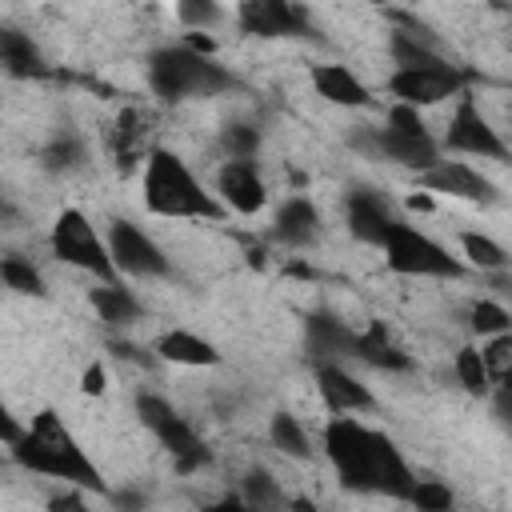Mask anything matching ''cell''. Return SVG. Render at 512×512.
Instances as JSON below:
<instances>
[{
    "label": "cell",
    "mask_w": 512,
    "mask_h": 512,
    "mask_svg": "<svg viewBox=\"0 0 512 512\" xmlns=\"http://www.w3.org/2000/svg\"><path fill=\"white\" fill-rule=\"evenodd\" d=\"M220 140H224L228 160H256V152H260V132L252 124H228Z\"/></svg>",
    "instance_id": "cell-32"
},
{
    "label": "cell",
    "mask_w": 512,
    "mask_h": 512,
    "mask_svg": "<svg viewBox=\"0 0 512 512\" xmlns=\"http://www.w3.org/2000/svg\"><path fill=\"white\" fill-rule=\"evenodd\" d=\"M236 20H240V32H252V36H300V40L316 36L312 12L292 0H244L236 8Z\"/></svg>",
    "instance_id": "cell-10"
},
{
    "label": "cell",
    "mask_w": 512,
    "mask_h": 512,
    "mask_svg": "<svg viewBox=\"0 0 512 512\" xmlns=\"http://www.w3.org/2000/svg\"><path fill=\"white\" fill-rule=\"evenodd\" d=\"M144 204H148L152 216H176V220H220L224 216V204L168 148L148 152V164H144Z\"/></svg>",
    "instance_id": "cell-3"
},
{
    "label": "cell",
    "mask_w": 512,
    "mask_h": 512,
    "mask_svg": "<svg viewBox=\"0 0 512 512\" xmlns=\"http://www.w3.org/2000/svg\"><path fill=\"white\" fill-rule=\"evenodd\" d=\"M148 84L164 104H180V100H196V96H216V92L240 88V80L224 64H216V56L192 52L188 44L156 48L148 56Z\"/></svg>",
    "instance_id": "cell-4"
},
{
    "label": "cell",
    "mask_w": 512,
    "mask_h": 512,
    "mask_svg": "<svg viewBox=\"0 0 512 512\" xmlns=\"http://www.w3.org/2000/svg\"><path fill=\"white\" fill-rule=\"evenodd\" d=\"M356 148H368L376 160L412 168L416 176L428 172V168L440 160V144H436L432 132L424 128L420 112H416V108H404V104H392V108H388L384 128H372L368 136H356Z\"/></svg>",
    "instance_id": "cell-5"
},
{
    "label": "cell",
    "mask_w": 512,
    "mask_h": 512,
    "mask_svg": "<svg viewBox=\"0 0 512 512\" xmlns=\"http://www.w3.org/2000/svg\"><path fill=\"white\" fill-rule=\"evenodd\" d=\"M216 188L224 204L240 216H252L268 204V188H264V176L256 172V160H224V168L216 172Z\"/></svg>",
    "instance_id": "cell-15"
},
{
    "label": "cell",
    "mask_w": 512,
    "mask_h": 512,
    "mask_svg": "<svg viewBox=\"0 0 512 512\" xmlns=\"http://www.w3.org/2000/svg\"><path fill=\"white\" fill-rule=\"evenodd\" d=\"M136 416H140V424L160 440V448L172 456V464H176V472H196V468H204L208 460H212V452H208V444L200 440V432L164 400V396H156V392H140L136 396Z\"/></svg>",
    "instance_id": "cell-7"
},
{
    "label": "cell",
    "mask_w": 512,
    "mask_h": 512,
    "mask_svg": "<svg viewBox=\"0 0 512 512\" xmlns=\"http://www.w3.org/2000/svg\"><path fill=\"white\" fill-rule=\"evenodd\" d=\"M48 512H92V508H88V500L76 488H64L60 496L48 500Z\"/></svg>",
    "instance_id": "cell-35"
},
{
    "label": "cell",
    "mask_w": 512,
    "mask_h": 512,
    "mask_svg": "<svg viewBox=\"0 0 512 512\" xmlns=\"http://www.w3.org/2000/svg\"><path fill=\"white\" fill-rule=\"evenodd\" d=\"M0 68L16 80H32V76H44L48 64H44V52L36 48V40L12 24H0Z\"/></svg>",
    "instance_id": "cell-20"
},
{
    "label": "cell",
    "mask_w": 512,
    "mask_h": 512,
    "mask_svg": "<svg viewBox=\"0 0 512 512\" xmlns=\"http://www.w3.org/2000/svg\"><path fill=\"white\" fill-rule=\"evenodd\" d=\"M52 252L56 260L80 268V272H92L96 280L104 284H116V268H112V256H108V244L96 236L92 220L80 212V208H64L52 224Z\"/></svg>",
    "instance_id": "cell-8"
},
{
    "label": "cell",
    "mask_w": 512,
    "mask_h": 512,
    "mask_svg": "<svg viewBox=\"0 0 512 512\" xmlns=\"http://www.w3.org/2000/svg\"><path fill=\"white\" fill-rule=\"evenodd\" d=\"M420 184L428 192L460 196V200H472V204H496V184L464 160H436L428 172H420Z\"/></svg>",
    "instance_id": "cell-14"
},
{
    "label": "cell",
    "mask_w": 512,
    "mask_h": 512,
    "mask_svg": "<svg viewBox=\"0 0 512 512\" xmlns=\"http://www.w3.org/2000/svg\"><path fill=\"white\" fill-rule=\"evenodd\" d=\"M40 160H44V168L48 172H76V168H84V160H88V148H84V140L76 136V132H56L48 144H44V152H40Z\"/></svg>",
    "instance_id": "cell-25"
},
{
    "label": "cell",
    "mask_w": 512,
    "mask_h": 512,
    "mask_svg": "<svg viewBox=\"0 0 512 512\" xmlns=\"http://www.w3.org/2000/svg\"><path fill=\"white\" fill-rule=\"evenodd\" d=\"M12 456H16L20 468L40 472V476H52V480H64V484H72L80 492H100V496L108 492L100 468L88 460V452L80 448V440L72 436V428L52 408H44L20 432V440L12 444Z\"/></svg>",
    "instance_id": "cell-2"
},
{
    "label": "cell",
    "mask_w": 512,
    "mask_h": 512,
    "mask_svg": "<svg viewBox=\"0 0 512 512\" xmlns=\"http://www.w3.org/2000/svg\"><path fill=\"white\" fill-rule=\"evenodd\" d=\"M288 512H316V504L304 496H288Z\"/></svg>",
    "instance_id": "cell-39"
},
{
    "label": "cell",
    "mask_w": 512,
    "mask_h": 512,
    "mask_svg": "<svg viewBox=\"0 0 512 512\" xmlns=\"http://www.w3.org/2000/svg\"><path fill=\"white\" fill-rule=\"evenodd\" d=\"M444 148L464 152V156H480V160H504V140L484 120V112L476 108L472 96H460V104L452 112V124L444 132Z\"/></svg>",
    "instance_id": "cell-12"
},
{
    "label": "cell",
    "mask_w": 512,
    "mask_h": 512,
    "mask_svg": "<svg viewBox=\"0 0 512 512\" xmlns=\"http://www.w3.org/2000/svg\"><path fill=\"white\" fill-rule=\"evenodd\" d=\"M312 88H316L328 104H340V108H364V104H372L368 88H364L344 64H316V68H312Z\"/></svg>",
    "instance_id": "cell-21"
},
{
    "label": "cell",
    "mask_w": 512,
    "mask_h": 512,
    "mask_svg": "<svg viewBox=\"0 0 512 512\" xmlns=\"http://www.w3.org/2000/svg\"><path fill=\"white\" fill-rule=\"evenodd\" d=\"M480 360H484L488 380L504 388V380H508V364H512V336H508V332H504V336H492V340L480 348Z\"/></svg>",
    "instance_id": "cell-31"
},
{
    "label": "cell",
    "mask_w": 512,
    "mask_h": 512,
    "mask_svg": "<svg viewBox=\"0 0 512 512\" xmlns=\"http://www.w3.org/2000/svg\"><path fill=\"white\" fill-rule=\"evenodd\" d=\"M224 12L216 8V4H208V0H184V4H176V20L184 24V28H192V36L200 32V28H208V24H216Z\"/></svg>",
    "instance_id": "cell-34"
},
{
    "label": "cell",
    "mask_w": 512,
    "mask_h": 512,
    "mask_svg": "<svg viewBox=\"0 0 512 512\" xmlns=\"http://www.w3.org/2000/svg\"><path fill=\"white\" fill-rule=\"evenodd\" d=\"M356 344V328H348L340 316L332 312H312L304 320V348L316 364H340L352 356Z\"/></svg>",
    "instance_id": "cell-16"
},
{
    "label": "cell",
    "mask_w": 512,
    "mask_h": 512,
    "mask_svg": "<svg viewBox=\"0 0 512 512\" xmlns=\"http://www.w3.org/2000/svg\"><path fill=\"white\" fill-rule=\"evenodd\" d=\"M156 356H160V360H172V364H188V368H212V364H220V352H216L204 336H196V332H188V328L164 332V336L156 340Z\"/></svg>",
    "instance_id": "cell-22"
},
{
    "label": "cell",
    "mask_w": 512,
    "mask_h": 512,
    "mask_svg": "<svg viewBox=\"0 0 512 512\" xmlns=\"http://www.w3.org/2000/svg\"><path fill=\"white\" fill-rule=\"evenodd\" d=\"M268 436H272V444H276L284 456H292V460H308V456H312V440H308V432L300 428V420H296L292 412H276L272 424H268Z\"/></svg>",
    "instance_id": "cell-26"
},
{
    "label": "cell",
    "mask_w": 512,
    "mask_h": 512,
    "mask_svg": "<svg viewBox=\"0 0 512 512\" xmlns=\"http://www.w3.org/2000/svg\"><path fill=\"white\" fill-rule=\"evenodd\" d=\"M316 232H320V212L312 208L308 196H292V200L280 204V212H276V220H272V236H276L280 244H288V248H308V244L316 240Z\"/></svg>",
    "instance_id": "cell-18"
},
{
    "label": "cell",
    "mask_w": 512,
    "mask_h": 512,
    "mask_svg": "<svg viewBox=\"0 0 512 512\" xmlns=\"http://www.w3.org/2000/svg\"><path fill=\"white\" fill-rule=\"evenodd\" d=\"M352 356L364 360V364H372V368H384V372H408L412 368V356L388 336V328L380 320H372L364 332H356Z\"/></svg>",
    "instance_id": "cell-19"
},
{
    "label": "cell",
    "mask_w": 512,
    "mask_h": 512,
    "mask_svg": "<svg viewBox=\"0 0 512 512\" xmlns=\"http://www.w3.org/2000/svg\"><path fill=\"white\" fill-rule=\"evenodd\" d=\"M20 432H24V428H20V420H16V416H12V408L0 400V444H8V448H12V444L20 440Z\"/></svg>",
    "instance_id": "cell-36"
},
{
    "label": "cell",
    "mask_w": 512,
    "mask_h": 512,
    "mask_svg": "<svg viewBox=\"0 0 512 512\" xmlns=\"http://www.w3.org/2000/svg\"><path fill=\"white\" fill-rule=\"evenodd\" d=\"M344 220H348V232L364 244H376L388 236V228L400 220L392 200L380 192V188H368V184H352L348 196H344Z\"/></svg>",
    "instance_id": "cell-13"
},
{
    "label": "cell",
    "mask_w": 512,
    "mask_h": 512,
    "mask_svg": "<svg viewBox=\"0 0 512 512\" xmlns=\"http://www.w3.org/2000/svg\"><path fill=\"white\" fill-rule=\"evenodd\" d=\"M408 500L420 512H452V504H456V496H452V488L444 480H416L412 492H408Z\"/></svg>",
    "instance_id": "cell-30"
},
{
    "label": "cell",
    "mask_w": 512,
    "mask_h": 512,
    "mask_svg": "<svg viewBox=\"0 0 512 512\" xmlns=\"http://www.w3.org/2000/svg\"><path fill=\"white\" fill-rule=\"evenodd\" d=\"M80 388H84L88 396H96V392L104 388V372H100V364H92V368L84 372V384H80Z\"/></svg>",
    "instance_id": "cell-37"
},
{
    "label": "cell",
    "mask_w": 512,
    "mask_h": 512,
    "mask_svg": "<svg viewBox=\"0 0 512 512\" xmlns=\"http://www.w3.org/2000/svg\"><path fill=\"white\" fill-rule=\"evenodd\" d=\"M324 456L336 468V480L348 492H372V496H392L408 500L416 476L408 460L400 456L396 440L360 424L356 416H332L324 424Z\"/></svg>",
    "instance_id": "cell-1"
},
{
    "label": "cell",
    "mask_w": 512,
    "mask_h": 512,
    "mask_svg": "<svg viewBox=\"0 0 512 512\" xmlns=\"http://www.w3.org/2000/svg\"><path fill=\"white\" fill-rule=\"evenodd\" d=\"M380 248H384V264L392 272H400V276H432V280H456V276H464V264L444 244H436L428 232H420V228H412L404 220H396L388 228V236L380 240Z\"/></svg>",
    "instance_id": "cell-6"
},
{
    "label": "cell",
    "mask_w": 512,
    "mask_h": 512,
    "mask_svg": "<svg viewBox=\"0 0 512 512\" xmlns=\"http://www.w3.org/2000/svg\"><path fill=\"white\" fill-rule=\"evenodd\" d=\"M240 504L248 512H288V492L280 488V480L264 468H252L240 484Z\"/></svg>",
    "instance_id": "cell-23"
},
{
    "label": "cell",
    "mask_w": 512,
    "mask_h": 512,
    "mask_svg": "<svg viewBox=\"0 0 512 512\" xmlns=\"http://www.w3.org/2000/svg\"><path fill=\"white\" fill-rule=\"evenodd\" d=\"M104 244H108L112 268L124 272V276H148V280H168L172 276V264H168L164 248L148 232H140L132 220H112Z\"/></svg>",
    "instance_id": "cell-9"
},
{
    "label": "cell",
    "mask_w": 512,
    "mask_h": 512,
    "mask_svg": "<svg viewBox=\"0 0 512 512\" xmlns=\"http://www.w3.org/2000/svg\"><path fill=\"white\" fill-rule=\"evenodd\" d=\"M460 248H464V256H468L476 268H488V272H504V268H508V252H504L492 236L464 232V236H460Z\"/></svg>",
    "instance_id": "cell-28"
},
{
    "label": "cell",
    "mask_w": 512,
    "mask_h": 512,
    "mask_svg": "<svg viewBox=\"0 0 512 512\" xmlns=\"http://www.w3.org/2000/svg\"><path fill=\"white\" fill-rule=\"evenodd\" d=\"M316 388H320V400L328 404L332 416H356V412H368L376 404L372 392L340 364H316Z\"/></svg>",
    "instance_id": "cell-17"
},
{
    "label": "cell",
    "mask_w": 512,
    "mask_h": 512,
    "mask_svg": "<svg viewBox=\"0 0 512 512\" xmlns=\"http://www.w3.org/2000/svg\"><path fill=\"white\" fill-rule=\"evenodd\" d=\"M0 280L12 288V292H20V296H44L48 288H44V276H40V268L32 264V260H24V256H0Z\"/></svg>",
    "instance_id": "cell-27"
},
{
    "label": "cell",
    "mask_w": 512,
    "mask_h": 512,
    "mask_svg": "<svg viewBox=\"0 0 512 512\" xmlns=\"http://www.w3.org/2000/svg\"><path fill=\"white\" fill-rule=\"evenodd\" d=\"M388 92L396 96V104L404 108H424V104H440L448 96H464V72L452 64L440 68H416V72H392Z\"/></svg>",
    "instance_id": "cell-11"
},
{
    "label": "cell",
    "mask_w": 512,
    "mask_h": 512,
    "mask_svg": "<svg viewBox=\"0 0 512 512\" xmlns=\"http://www.w3.org/2000/svg\"><path fill=\"white\" fill-rule=\"evenodd\" d=\"M204 512H248V508L240 504V496H224V500H216V504H208Z\"/></svg>",
    "instance_id": "cell-38"
},
{
    "label": "cell",
    "mask_w": 512,
    "mask_h": 512,
    "mask_svg": "<svg viewBox=\"0 0 512 512\" xmlns=\"http://www.w3.org/2000/svg\"><path fill=\"white\" fill-rule=\"evenodd\" d=\"M456 380L464 384V392H472V396H488L492 380H488V372H484L480 348H460V352H456Z\"/></svg>",
    "instance_id": "cell-29"
},
{
    "label": "cell",
    "mask_w": 512,
    "mask_h": 512,
    "mask_svg": "<svg viewBox=\"0 0 512 512\" xmlns=\"http://www.w3.org/2000/svg\"><path fill=\"white\" fill-rule=\"evenodd\" d=\"M92 308H96V316L104 320V324H136L140 316H144V304L128 292V288H120V284H104V288H92Z\"/></svg>",
    "instance_id": "cell-24"
},
{
    "label": "cell",
    "mask_w": 512,
    "mask_h": 512,
    "mask_svg": "<svg viewBox=\"0 0 512 512\" xmlns=\"http://www.w3.org/2000/svg\"><path fill=\"white\" fill-rule=\"evenodd\" d=\"M508 324H512V316H508L504 304H496V300H476L472 304V328L480 336H504Z\"/></svg>",
    "instance_id": "cell-33"
}]
</instances>
